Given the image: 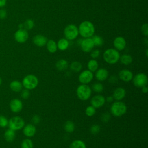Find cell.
<instances>
[{"mask_svg":"<svg viewBox=\"0 0 148 148\" xmlns=\"http://www.w3.org/2000/svg\"><path fill=\"white\" fill-rule=\"evenodd\" d=\"M76 92L77 98L80 100L87 101L91 95L92 89L87 84H81L77 87Z\"/></svg>","mask_w":148,"mask_h":148,"instance_id":"277c9868","label":"cell"},{"mask_svg":"<svg viewBox=\"0 0 148 148\" xmlns=\"http://www.w3.org/2000/svg\"><path fill=\"white\" fill-rule=\"evenodd\" d=\"M46 47L48 51L50 53H54L57 50V43L53 39L49 40L46 44Z\"/></svg>","mask_w":148,"mask_h":148,"instance_id":"cb8c5ba5","label":"cell"},{"mask_svg":"<svg viewBox=\"0 0 148 148\" xmlns=\"http://www.w3.org/2000/svg\"><path fill=\"white\" fill-rule=\"evenodd\" d=\"M92 42L94 43V46H101L103 44V38L99 35H94L92 36L91 38Z\"/></svg>","mask_w":148,"mask_h":148,"instance_id":"f546056e","label":"cell"},{"mask_svg":"<svg viewBox=\"0 0 148 148\" xmlns=\"http://www.w3.org/2000/svg\"><path fill=\"white\" fill-rule=\"evenodd\" d=\"M24 125V120L20 116H14L8 121V126L9 128L14 131L20 130L22 129Z\"/></svg>","mask_w":148,"mask_h":148,"instance_id":"52a82bcc","label":"cell"},{"mask_svg":"<svg viewBox=\"0 0 148 148\" xmlns=\"http://www.w3.org/2000/svg\"><path fill=\"white\" fill-rule=\"evenodd\" d=\"M120 57V55L119 51L113 48L106 49L103 54L104 61L106 63L111 65L116 64L119 61Z\"/></svg>","mask_w":148,"mask_h":148,"instance_id":"7a4b0ae2","label":"cell"},{"mask_svg":"<svg viewBox=\"0 0 148 148\" xmlns=\"http://www.w3.org/2000/svg\"><path fill=\"white\" fill-rule=\"evenodd\" d=\"M23 134L27 138L33 137L36 132V128L33 124H28L23 127Z\"/></svg>","mask_w":148,"mask_h":148,"instance_id":"e0dca14e","label":"cell"},{"mask_svg":"<svg viewBox=\"0 0 148 148\" xmlns=\"http://www.w3.org/2000/svg\"><path fill=\"white\" fill-rule=\"evenodd\" d=\"M93 78V72L90 71L88 69H86L80 72L78 77V80L81 84H87L92 80Z\"/></svg>","mask_w":148,"mask_h":148,"instance_id":"9c48e42d","label":"cell"},{"mask_svg":"<svg viewBox=\"0 0 148 148\" xmlns=\"http://www.w3.org/2000/svg\"><path fill=\"white\" fill-rule=\"evenodd\" d=\"M70 69L74 72H79L82 69V64L79 61H73L70 65Z\"/></svg>","mask_w":148,"mask_h":148,"instance_id":"83f0119b","label":"cell"},{"mask_svg":"<svg viewBox=\"0 0 148 148\" xmlns=\"http://www.w3.org/2000/svg\"><path fill=\"white\" fill-rule=\"evenodd\" d=\"M33 142L28 138L24 139L21 143V148H33Z\"/></svg>","mask_w":148,"mask_h":148,"instance_id":"1f68e13d","label":"cell"},{"mask_svg":"<svg viewBox=\"0 0 148 148\" xmlns=\"http://www.w3.org/2000/svg\"><path fill=\"white\" fill-rule=\"evenodd\" d=\"M87 68L88 70L92 72H95L98 69V61L95 59H91L89 60V61L87 63Z\"/></svg>","mask_w":148,"mask_h":148,"instance_id":"484cf974","label":"cell"},{"mask_svg":"<svg viewBox=\"0 0 148 148\" xmlns=\"http://www.w3.org/2000/svg\"><path fill=\"white\" fill-rule=\"evenodd\" d=\"M34 27V22L32 19L28 18L23 23V28L25 30H30Z\"/></svg>","mask_w":148,"mask_h":148,"instance_id":"d6a6232c","label":"cell"},{"mask_svg":"<svg viewBox=\"0 0 148 148\" xmlns=\"http://www.w3.org/2000/svg\"><path fill=\"white\" fill-rule=\"evenodd\" d=\"M110 114L109 113H103L101 116V120L104 123H107L110 120Z\"/></svg>","mask_w":148,"mask_h":148,"instance_id":"8d00e7d4","label":"cell"},{"mask_svg":"<svg viewBox=\"0 0 148 148\" xmlns=\"http://www.w3.org/2000/svg\"><path fill=\"white\" fill-rule=\"evenodd\" d=\"M126 95V91L123 87L116 88L113 92V97L116 101H121Z\"/></svg>","mask_w":148,"mask_h":148,"instance_id":"ac0fdd59","label":"cell"},{"mask_svg":"<svg viewBox=\"0 0 148 148\" xmlns=\"http://www.w3.org/2000/svg\"><path fill=\"white\" fill-rule=\"evenodd\" d=\"M110 113L115 117H121L124 115L127 111V107L125 103L121 101H116L110 108Z\"/></svg>","mask_w":148,"mask_h":148,"instance_id":"3957f363","label":"cell"},{"mask_svg":"<svg viewBox=\"0 0 148 148\" xmlns=\"http://www.w3.org/2000/svg\"><path fill=\"white\" fill-rule=\"evenodd\" d=\"M5 139L8 142H12L16 138L15 131L12 130L10 128L7 130L4 134Z\"/></svg>","mask_w":148,"mask_h":148,"instance_id":"7402d4cb","label":"cell"},{"mask_svg":"<svg viewBox=\"0 0 148 148\" xmlns=\"http://www.w3.org/2000/svg\"><path fill=\"white\" fill-rule=\"evenodd\" d=\"M2 79L0 77V86H1V84H2Z\"/></svg>","mask_w":148,"mask_h":148,"instance_id":"681fc988","label":"cell"},{"mask_svg":"<svg viewBox=\"0 0 148 148\" xmlns=\"http://www.w3.org/2000/svg\"><path fill=\"white\" fill-rule=\"evenodd\" d=\"M80 46L82 51L85 53H88L91 51L92 49L95 46L91 38H84V39L82 40L80 43Z\"/></svg>","mask_w":148,"mask_h":148,"instance_id":"7c38bea8","label":"cell"},{"mask_svg":"<svg viewBox=\"0 0 148 148\" xmlns=\"http://www.w3.org/2000/svg\"><path fill=\"white\" fill-rule=\"evenodd\" d=\"M119 60L120 61L121 63L124 65H128L132 62L133 59L131 55L128 54H123L120 57Z\"/></svg>","mask_w":148,"mask_h":148,"instance_id":"d4e9b609","label":"cell"},{"mask_svg":"<svg viewBox=\"0 0 148 148\" xmlns=\"http://www.w3.org/2000/svg\"><path fill=\"white\" fill-rule=\"evenodd\" d=\"M141 91H142V92L143 94H146V93H147V92H148V88H147V86H145L142 87V88H141Z\"/></svg>","mask_w":148,"mask_h":148,"instance_id":"f6af8a7d","label":"cell"},{"mask_svg":"<svg viewBox=\"0 0 148 148\" xmlns=\"http://www.w3.org/2000/svg\"><path fill=\"white\" fill-rule=\"evenodd\" d=\"M109 82L112 83H115L117 82V78L115 76H112L109 79Z\"/></svg>","mask_w":148,"mask_h":148,"instance_id":"7bdbcfd3","label":"cell"},{"mask_svg":"<svg viewBox=\"0 0 148 148\" xmlns=\"http://www.w3.org/2000/svg\"><path fill=\"white\" fill-rule=\"evenodd\" d=\"M18 28L19 29H24L23 28V23H21L18 25Z\"/></svg>","mask_w":148,"mask_h":148,"instance_id":"7dc6e473","label":"cell"},{"mask_svg":"<svg viewBox=\"0 0 148 148\" xmlns=\"http://www.w3.org/2000/svg\"><path fill=\"white\" fill-rule=\"evenodd\" d=\"M56 67L60 71H65L68 67V62L65 59H60L56 62Z\"/></svg>","mask_w":148,"mask_h":148,"instance_id":"44dd1931","label":"cell"},{"mask_svg":"<svg viewBox=\"0 0 148 148\" xmlns=\"http://www.w3.org/2000/svg\"><path fill=\"white\" fill-rule=\"evenodd\" d=\"M79 34L84 38H91L95 32V27L92 23L90 21L82 22L78 28Z\"/></svg>","mask_w":148,"mask_h":148,"instance_id":"6da1fadb","label":"cell"},{"mask_svg":"<svg viewBox=\"0 0 148 148\" xmlns=\"http://www.w3.org/2000/svg\"><path fill=\"white\" fill-rule=\"evenodd\" d=\"M9 107L11 111L13 113H18L22 110L23 104L20 99L14 98L10 101L9 103Z\"/></svg>","mask_w":148,"mask_h":148,"instance_id":"4fadbf2b","label":"cell"},{"mask_svg":"<svg viewBox=\"0 0 148 148\" xmlns=\"http://www.w3.org/2000/svg\"><path fill=\"white\" fill-rule=\"evenodd\" d=\"M132 82L134 85L138 88H142L147 86L148 82L147 76L145 73H138L132 78Z\"/></svg>","mask_w":148,"mask_h":148,"instance_id":"ba28073f","label":"cell"},{"mask_svg":"<svg viewBox=\"0 0 148 148\" xmlns=\"http://www.w3.org/2000/svg\"><path fill=\"white\" fill-rule=\"evenodd\" d=\"M141 31L143 35L147 36L148 35V25L147 23L143 24L141 27Z\"/></svg>","mask_w":148,"mask_h":148,"instance_id":"f35d334b","label":"cell"},{"mask_svg":"<svg viewBox=\"0 0 148 148\" xmlns=\"http://www.w3.org/2000/svg\"><path fill=\"white\" fill-rule=\"evenodd\" d=\"M39 80L37 76L32 74L26 75L23 79V86L28 90L35 89L38 85Z\"/></svg>","mask_w":148,"mask_h":148,"instance_id":"5b68a950","label":"cell"},{"mask_svg":"<svg viewBox=\"0 0 148 148\" xmlns=\"http://www.w3.org/2000/svg\"><path fill=\"white\" fill-rule=\"evenodd\" d=\"M9 86H10V88L13 91L16 92H20L22 90L23 87L22 83L17 80H13L12 82H11Z\"/></svg>","mask_w":148,"mask_h":148,"instance_id":"ffe728a7","label":"cell"},{"mask_svg":"<svg viewBox=\"0 0 148 148\" xmlns=\"http://www.w3.org/2000/svg\"><path fill=\"white\" fill-rule=\"evenodd\" d=\"M47 42V38L42 35H36L33 38L34 43L38 47H43L45 46Z\"/></svg>","mask_w":148,"mask_h":148,"instance_id":"d6986e66","label":"cell"},{"mask_svg":"<svg viewBox=\"0 0 148 148\" xmlns=\"http://www.w3.org/2000/svg\"><path fill=\"white\" fill-rule=\"evenodd\" d=\"M105 98L101 94L93 96L90 101L91 105H92L95 109H98L103 106L105 105Z\"/></svg>","mask_w":148,"mask_h":148,"instance_id":"8fae6325","label":"cell"},{"mask_svg":"<svg viewBox=\"0 0 148 148\" xmlns=\"http://www.w3.org/2000/svg\"><path fill=\"white\" fill-rule=\"evenodd\" d=\"M99 55H100V51L98 49H95L91 51L90 56L92 59H95L98 58L99 56Z\"/></svg>","mask_w":148,"mask_h":148,"instance_id":"ab89813d","label":"cell"},{"mask_svg":"<svg viewBox=\"0 0 148 148\" xmlns=\"http://www.w3.org/2000/svg\"><path fill=\"white\" fill-rule=\"evenodd\" d=\"M8 121L9 120L5 116L0 115V127H6L7 125H8Z\"/></svg>","mask_w":148,"mask_h":148,"instance_id":"d590c367","label":"cell"},{"mask_svg":"<svg viewBox=\"0 0 148 148\" xmlns=\"http://www.w3.org/2000/svg\"><path fill=\"white\" fill-rule=\"evenodd\" d=\"M147 51H148V49H146V56L147 57Z\"/></svg>","mask_w":148,"mask_h":148,"instance_id":"c3c4849f","label":"cell"},{"mask_svg":"<svg viewBox=\"0 0 148 148\" xmlns=\"http://www.w3.org/2000/svg\"><path fill=\"white\" fill-rule=\"evenodd\" d=\"M69 41L66 38H61L58 40L57 45V49L61 51L66 50L69 47Z\"/></svg>","mask_w":148,"mask_h":148,"instance_id":"603a6c76","label":"cell"},{"mask_svg":"<svg viewBox=\"0 0 148 148\" xmlns=\"http://www.w3.org/2000/svg\"><path fill=\"white\" fill-rule=\"evenodd\" d=\"M32 122L33 124H38L39 123V122L40 121V117L39 115L35 114L32 117Z\"/></svg>","mask_w":148,"mask_h":148,"instance_id":"60d3db41","label":"cell"},{"mask_svg":"<svg viewBox=\"0 0 148 148\" xmlns=\"http://www.w3.org/2000/svg\"><path fill=\"white\" fill-rule=\"evenodd\" d=\"M96 113V109L92 105L88 106L85 109V114L88 117L93 116Z\"/></svg>","mask_w":148,"mask_h":148,"instance_id":"836d02e7","label":"cell"},{"mask_svg":"<svg viewBox=\"0 0 148 148\" xmlns=\"http://www.w3.org/2000/svg\"><path fill=\"white\" fill-rule=\"evenodd\" d=\"M105 100H106V101L108 102V103H111V102H112L113 101L114 98H113V97L112 95V96H111V95H109V96L107 97L106 98H105Z\"/></svg>","mask_w":148,"mask_h":148,"instance_id":"ee69618b","label":"cell"},{"mask_svg":"<svg viewBox=\"0 0 148 148\" xmlns=\"http://www.w3.org/2000/svg\"><path fill=\"white\" fill-rule=\"evenodd\" d=\"M28 33L24 29H18L14 33V38L15 40L19 43H25L28 39Z\"/></svg>","mask_w":148,"mask_h":148,"instance_id":"30bf717a","label":"cell"},{"mask_svg":"<svg viewBox=\"0 0 148 148\" xmlns=\"http://www.w3.org/2000/svg\"><path fill=\"white\" fill-rule=\"evenodd\" d=\"M69 148H86V145L82 140L76 139L71 142Z\"/></svg>","mask_w":148,"mask_h":148,"instance_id":"4316f807","label":"cell"},{"mask_svg":"<svg viewBox=\"0 0 148 148\" xmlns=\"http://www.w3.org/2000/svg\"><path fill=\"white\" fill-rule=\"evenodd\" d=\"M30 96L29 90L27 89H24L21 91V97L23 99H27Z\"/></svg>","mask_w":148,"mask_h":148,"instance_id":"74e56055","label":"cell"},{"mask_svg":"<svg viewBox=\"0 0 148 148\" xmlns=\"http://www.w3.org/2000/svg\"><path fill=\"white\" fill-rule=\"evenodd\" d=\"M64 34L67 40H73L77 38L79 35L78 28L74 24H69L65 28Z\"/></svg>","mask_w":148,"mask_h":148,"instance_id":"8992f818","label":"cell"},{"mask_svg":"<svg viewBox=\"0 0 148 148\" xmlns=\"http://www.w3.org/2000/svg\"><path fill=\"white\" fill-rule=\"evenodd\" d=\"M126 40L123 36H117L113 40V46L117 51L124 50L126 46Z\"/></svg>","mask_w":148,"mask_h":148,"instance_id":"9a60e30c","label":"cell"},{"mask_svg":"<svg viewBox=\"0 0 148 148\" xmlns=\"http://www.w3.org/2000/svg\"><path fill=\"white\" fill-rule=\"evenodd\" d=\"M109 76V72L105 68H99L95 71V79L99 82H103L106 80Z\"/></svg>","mask_w":148,"mask_h":148,"instance_id":"2e32d148","label":"cell"},{"mask_svg":"<svg viewBox=\"0 0 148 148\" xmlns=\"http://www.w3.org/2000/svg\"><path fill=\"white\" fill-rule=\"evenodd\" d=\"M101 130V127L98 124H93L91 126L90 131L91 134L95 135L99 132Z\"/></svg>","mask_w":148,"mask_h":148,"instance_id":"e575fe53","label":"cell"},{"mask_svg":"<svg viewBox=\"0 0 148 148\" xmlns=\"http://www.w3.org/2000/svg\"><path fill=\"white\" fill-rule=\"evenodd\" d=\"M7 0H0V8H3L6 4Z\"/></svg>","mask_w":148,"mask_h":148,"instance_id":"bcb514c9","label":"cell"},{"mask_svg":"<svg viewBox=\"0 0 148 148\" xmlns=\"http://www.w3.org/2000/svg\"><path fill=\"white\" fill-rule=\"evenodd\" d=\"M7 17V12L4 9H0V20H4Z\"/></svg>","mask_w":148,"mask_h":148,"instance_id":"b9f144b4","label":"cell"},{"mask_svg":"<svg viewBox=\"0 0 148 148\" xmlns=\"http://www.w3.org/2000/svg\"><path fill=\"white\" fill-rule=\"evenodd\" d=\"M104 89L103 84L100 82H97L92 84V90L97 93H100L103 91Z\"/></svg>","mask_w":148,"mask_h":148,"instance_id":"4dcf8cb0","label":"cell"},{"mask_svg":"<svg viewBox=\"0 0 148 148\" xmlns=\"http://www.w3.org/2000/svg\"><path fill=\"white\" fill-rule=\"evenodd\" d=\"M119 79L124 82H129L132 80L134 77L133 73L129 69H124L121 70L119 73Z\"/></svg>","mask_w":148,"mask_h":148,"instance_id":"5bb4252c","label":"cell"},{"mask_svg":"<svg viewBox=\"0 0 148 148\" xmlns=\"http://www.w3.org/2000/svg\"><path fill=\"white\" fill-rule=\"evenodd\" d=\"M64 130L68 133H72L74 131L75 129V124L71 120H68L66 121L64 125Z\"/></svg>","mask_w":148,"mask_h":148,"instance_id":"f1b7e54d","label":"cell"}]
</instances>
